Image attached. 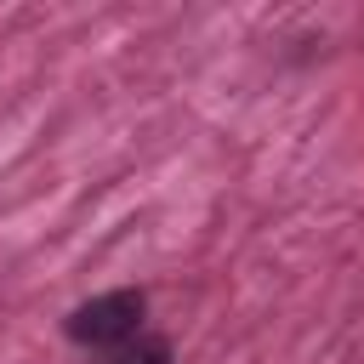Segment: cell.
<instances>
[{
  "label": "cell",
  "mask_w": 364,
  "mask_h": 364,
  "mask_svg": "<svg viewBox=\"0 0 364 364\" xmlns=\"http://www.w3.org/2000/svg\"><path fill=\"white\" fill-rule=\"evenodd\" d=\"M142 313H148L142 290H108V296L74 307L68 336H74L80 347H102V353H114V347H125V341L142 336Z\"/></svg>",
  "instance_id": "6da1fadb"
},
{
  "label": "cell",
  "mask_w": 364,
  "mask_h": 364,
  "mask_svg": "<svg viewBox=\"0 0 364 364\" xmlns=\"http://www.w3.org/2000/svg\"><path fill=\"white\" fill-rule=\"evenodd\" d=\"M108 364H171V347L159 341V336H136V341H125V347H114L108 353Z\"/></svg>",
  "instance_id": "7a4b0ae2"
}]
</instances>
